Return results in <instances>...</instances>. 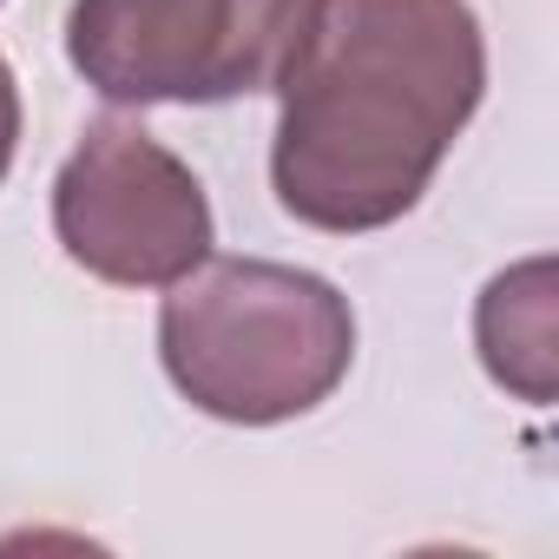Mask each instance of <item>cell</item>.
<instances>
[{
    "label": "cell",
    "instance_id": "6",
    "mask_svg": "<svg viewBox=\"0 0 559 559\" xmlns=\"http://www.w3.org/2000/svg\"><path fill=\"white\" fill-rule=\"evenodd\" d=\"M14 139H21V99H14V73H8V60H0V178H8Z\"/></svg>",
    "mask_w": 559,
    "mask_h": 559
},
{
    "label": "cell",
    "instance_id": "5",
    "mask_svg": "<svg viewBox=\"0 0 559 559\" xmlns=\"http://www.w3.org/2000/svg\"><path fill=\"white\" fill-rule=\"evenodd\" d=\"M552 270L546 263H526L513 276L487 290L480 304V349H487V369L520 389L526 402H546L552 395Z\"/></svg>",
    "mask_w": 559,
    "mask_h": 559
},
{
    "label": "cell",
    "instance_id": "4",
    "mask_svg": "<svg viewBox=\"0 0 559 559\" xmlns=\"http://www.w3.org/2000/svg\"><path fill=\"white\" fill-rule=\"evenodd\" d=\"M60 243L106 284H178L211 257V204L198 178L139 126H93L53 191Z\"/></svg>",
    "mask_w": 559,
    "mask_h": 559
},
{
    "label": "cell",
    "instance_id": "1",
    "mask_svg": "<svg viewBox=\"0 0 559 559\" xmlns=\"http://www.w3.org/2000/svg\"><path fill=\"white\" fill-rule=\"evenodd\" d=\"M480 27L467 0H323L284 93L276 198L323 230L402 217L480 106Z\"/></svg>",
    "mask_w": 559,
    "mask_h": 559
},
{
    "label": "cell",
    "instance_id": "3",
    "mask_svg": "<svg viewBox=\"0 0 559 559\" xmlns=\"http://www.w3.org/2000/svg\"><path fill=\"white\" fill-rule=\"evenodd\" d=\"M323 0H73L67 53L119 106L276 93Z\"/></svg>",
    "mask_w": 559,
    "mask_h": 559
},
{
    "label": "cell",
    "instance_id": "2",
    "mask_svg": "<svg viewBox=\"0 0 559 559\" xmlns=\"http://www.w3.org/2000/svg\"><path fill=\"white\" fill-rule=\"evenodd\" d=\"M171 382L224 421H284L317 408L356 349L349 304L310 270L211 257L185 270L158 317Z\"/></svg>",
    "mask_w": 559,
    "mask_h": 559
}]
</instances>
